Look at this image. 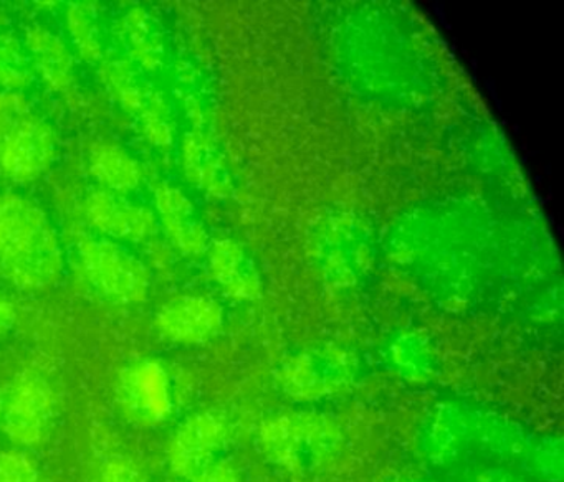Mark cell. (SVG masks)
I'll list each match as a JSON object with an SVG mask.
<instances>
[{
	"label": "cell",
	"instance_id": "8992f818",
	"mask_svg": "<svg viewBox=\"0 0 564 482\" xmlns=\"http://www.w3.org/2000/svg\"><path fill=\"white\" fill-rule=\"evenodd\" d=\"M85 211L97 230L117 240H150L158 230L156 217L150 208L107 188L88 197Z\"/></svg>",
	"mask_w": 564,
	"mask_h": 482
},
{
	"label": "cell",
	"instance_id": "ba28073f",
	"mask_svg": "<svg viewBox=\"0 0 564 482\" xmlns=\"http://www.w3.org/2000/svg\"><path fill=\"white\" fill-rule=\"evenodd\" d=\"M326 428L313 419L280 418L262 432V445L273 461L285 465L305 464V451L325 445Z\"/></svg>",
	"mask_w": 564,
	"mask_h": 482
},
{
	"label": "cell",
	"instance_id": "7c38bea8",
	"mask_svg": "<svg viewBox=\"0 0 564 482\" xmlns=\"http://www.w3.org/2000/svg\"><path fill=\"white\" fill-rule=\"evenodd\" d=\"M156 197L158 210L163 217L164 228L170 237L176 241L180 247H193L191 241V224L187 221V201L176 188L170 185H160L154 191Z\"/></svg>",
	"mask_w": 564,
	"mask_h": 482
},
{
	"label": "cell",
	"instance_id": "9c48e42d",
	"mask_svg": "<svg viewBox=\"0 0 564 482\" xmlns=\"http://www.w3.org/2000/svg\"><path fill=\"white\" fill-rule=\"evenodd\" d=\"M216 326V307L196 297L171 300L158 314L161 332L177 342H200Z\"/></svg>",
	"mask_w": 564,
	"mask_h": 482
},
{
	"label": "cell",
	"instance_id": "52a82bcc",
	"mask_svg": "<svg viewBox=\"0 0 564 482\" xmlns=\"http://www.w3.org/2000/svg\"><path fill=\"white\" fill-rule=\"evenodd\" d=\"M120 392L128 415L144 425L163 421L173 406L170 380L156 362L140 363L128 370Z\"/></svg>",
	"mask_w": 564,
	"mask_h": 482
},
{
	"label": "cell",
	"instance_id": "d6986e66",
	"mask_svg": "<svg viewBox=\"0 0 564 482\" xmlns=\"http://www.w3.org/2000/svg\"><path fill=\"white\" fill-rule=\"evenodd\" d=\"M193 482H239V475L227 462H213L209 468L193 478Z\"/></svg>",
	"mask_w": 564,
	"mask_h": 482
},
{
	"label": "cell",
	"instance_id": "30bf717a",
	"mask_svg": "<svg viewBox=\"0 0 564 482\" xmlns=\"http://www.w3.org/2000/svg\"><path fill=\"white\" fill-rule=\"evenodd\" d=\"M28 43L45 81L55 91L70 96L75 91L74 63L65 43L42 26L29 32Z\"/></svg>",
	"mask_w": 564,
	"mask_h": 482
},
{
	"label": "cell",
	"instance_id": "e0dca14e",
	"mask_svg": "<svg viewBox=\"0 0 564 482\" xmlns=\"http://www.w3.org/2000/svg\"><path fill=\"white\" fill-rule=\"evenodd\" d=\"M0 482H39L37 468L24 452H0Z\"/></svg>",
	"mask_w": 564,
	"mask_h": 482
},
{
	"label": "cell",
	"instance_id": "5bb4252c",
	"mask_svg": "<svg viewBox=\"0 0 564 482\" xmlns=\"http://www.w3.org/2000/svg\"><path fill=\"white\" fill-rule=\"evenodd\" d=\"M31 81L28 56L12 36L0 35V85L22 88Z\"/></svg>",
	"mask_w": 564,
	"mask_h": 482
},
{
	"label": "cell",
	"instance_id": "ac0fdd59",
	"mask_svg": "<svg viewBox=\"0 0 564 482\" xmlns=\"http://www.w3.org/2000/svg\"><path fill=\"white\" fill-rule=\"evenodd\" d=\"M101 482H148V479L133 462L127 459H115L105 465Z\"/></svg>",
	"mask_w": 564,
	"mask_h": 482
},
{
	"label": "cell",
	"instance_id": "6da1fadb",
	"mask_svg": "<svg viewBox=\"0 0 564 482\" xmlns=\"http://www.w3.org/2000/svg\"><path fill=\"white\" fill-rule=\"evenodd\" d=\"M0 271L14 286L45 291L64 276V253L45 211L21 195L0 200Z\"/></svg>",
	"mask_w": 564,
	"mask_h": 482
},
{
	"label": "cell",
	"instance_id": "7a4b0ae2",
	"mask_svg": "<svg viewBox=\"0 0 564 482\" xmlns=\"http://www.w3.org/2000/svg\"><path fill=\"white\" fill-rule=\"evenodd\" d=\"M78 253L88 281L105 296L130 304L147 299L150 271L127 248L115 241L88 238L82 241Z\"/></svg>",
	"mask_w": 564,
	"mask_h": 482
},
{
	"label": "cell",
	"instance_id": "8fae6325",
	"mask_svg": "<svg viewBox=\"0 0 564 482\" xmlns=\"http://www.w3.org/2000/svg\"><path fill=\"white\" fill-rule=\"evenodd\" d=\"M90 171L107 190L127 194L140 185L141 167L123 147L101 141L90 151Z\"/></svg>",
	"mask_w": 564,
	"mask_h": 482
},
{
	"label": "cell",
	"instance_id": "ffe728a7",
	"mask_svg": "<svg viewBox=\"0 0 564 482\" xmlns=\"http://www.w3.org/2000/svg\"><path fill=\"white\" fill-rule=\"evenodd\" d=\"M15 309L8 299L0 297V336H6L15 324Z\"/></svg>",
	"mask_w": 564,
	"mask_h": 482
},
{
	"label": "cell",
	"instance_id": "277c9868",
	"mask_svg": "<svg viewBox=\"0 0 564 482\" xmlns=\"http://www.w3.org/2000/svg\"><path fill=\"white\" fill-rule=\"evenodd\" d=\"M223 419L213 413H197L177 429L171 439L170 464L180 478H196L209 468L226 441Z\"/></svg>",
	"mask_w": 564,
	"mask_h": 482
},
{
	"label": "cell",
	"instance_id": "2e32d148",
	"mask_svg": "<svg viewBox=\"0 0 564 482\" xmlns=\"http://www.w3.org/2000/svg\"><path fill=\"white\" fill-rule=\"evenodd\" d=\"M67 23L72 32V39H74L75 45L78 46L82 55L88 62L100 58L101 45L98 42L97 25H95V19L91 17L90 10L85 9V7H72L67 15Z\"/></svg>",
	"mask_w": 564,
	"mask_h": 482
},
{
	"label": "cell",
	"instance_id": "9a60e30c",
	"mask_svg": "<svg viewBox=\"0 0 564 482\" xmlns=\"http://www.w3.org/2000/svg\"><path fill=\"white\" fill-rule=\"evenodd\" d=\"M108 86L113 89L121 105L127 109H144L151 96L138 85L137 76L124 65H110L105 69Z\"/></svg>",
	"mask_w": 564,
	"mask_h": 482
},
{
	"label": "cell",
	"instance_id": "5b68a950",
	"mask_svg": "<svg viewBox=\"0 0 564 482\" xmlns=\"http://www.w3.org/2000/svg\"><path fill=\"white\" fill-rule=\"evenodd\" d=\"M54 393L44 380L29 376L18 383L6 406L4 429L19 445H39L54 415Z\"/></svg>",
	"mask_w": 564,
	"mask_h": 482
},
{
	"label": "cell",
	"instance_id": "3957f363",
	"mask_svg": "<svg viewBox=\"0 0 564 482\" xmlns=\"http://www.w3.org/2000/svg\"><path fill=\"white\" fill-rule=\"evenodd\" d=\"M55 152L54 129L32 111L0 129V165L15 180H34L44 174Z\"/></svg>",
	"mask_w": 564,
	"mask_h": 482
},
{
	"label": "cell",
	"instance_id": "4fadbf2b",
	"mask_svg": "<svg viewBox=\"0 0 564 482\" xmlns=\"http://www.w3.org/2000/svg\"><path fill=\"white\" fill-rule=\"evenodd\" d=\"M124 30H127L128 42L133 48L134 58L143 63L147 68H154L160 63L161 45L150 15L144 10H133L124 19Z\"/></svg>",
	"mask_w": 564,
	"mask_h": 482
}]
</instances>
